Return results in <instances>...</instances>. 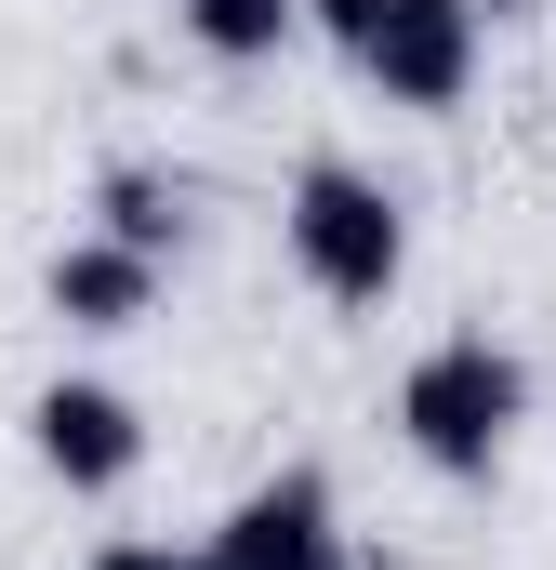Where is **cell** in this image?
<instances>
[{
	"label": "cell",
	"instance_id": "3",
	"mask_svg": "<svg viewBox=\"0 0 556 570\" xmlns=\"http://www.w3.org/2000/svg\"><path fill=\"white\" fill-rule=\"evenodd\" d=\"M477 40H490V0H385L345 53H358V80L385 94V107H464L477 94Z\"/></svg>",
	"mask_w": 556,
	"mask_h": 570
},
{
	"label": "cell",
	"instance_id": "1",
	"mask_svg": "<svg viewBox=\"0 0 556 570\" xmlns=\"http://www.w3.org/2000/svg\"><path fill=\"white\" fill-rule=\"evenodd\" d=\"M530 425V358L517 345H490V332H437L411 372H398V438H411L424 478H490L504 451Z\"/></svg>",
	"mask_w": 556,
	"mask_h": 570
},
{
	"label": "cell",
	"instance_id": "6",
	"mask_svg": "<svg viewBox=\"0 0 556 570\" xmlns=\"http://www.w3.org/2000/svg\"><path fill=\"white\" fill-rule=\"evenodd\" d=\"M159 279H172L159 253H133V239H107V226H93V239H67V253L40 266V305H53L67 332H133L146 305H159Z\"/></svg>",
	"mask_w": 556,
	"mask_h": 570
},
{
	"label": "cell",
	"instance_id": "5",
	"mask_svg": "<svg viewBox=\"0 0 556 570\" xmlns=\"http://www.w3.org/2000/svg\"><path fill=\"white\" fill-rule=\"evenodd\" d=\"M27 451H40L53 491H120L146 464V412L120 385H93V372H53V385L27 399Z\"/></svg>",
	"mask_w": 556,
	"mask_h": 570
},
{
	"label": "cell",
	"instance_id": "9",
	"mask_svg": "<svg viewBox=\"0 0 556 570\" xmlns=\"http://www.w3.org/2000/svg\"><path fill=\"white\" fill-rule=\"evenodd\" d=\"M93 570H199V544L172 558V544H93Z\"/></svg>",
	"mask_w": 556,
	"mask_h": 570
},
{
	"label": "cell",
	"instance_id": "2",
	"mask_svg": "<svg viewBox=\"0 0 556 570\" xmlns=\"http://www.w3.org/2000/svg\"><path fill=\"white\" fill-rule=\"evenodd\" d=\"M278 239H291L318 305H385L411 279V199L385 173H358V159H305L291 199H278Z\"/></svg>",
	"mask_w": 556,
	"mask_h": 570
},
{
	"label": "cell",
	"instance_id": "7",
	"mask_svg": "<svg viewBox=\"0 0 556 570\" xmlns=\"http://www.w3.org/2000/svg\"><path fill=\"white\" fill-rule=\"evenodd\" d=\"M93 213H107V239H133V253H186V173H159V159H120L107 186H93Z\"/></svg>",
	"mask_w": 556,
	"mask_h": 570
},
{
	"label": "cell",
	"instance_id": "4",
	"mask_svg": "<svg viewBox=\"0 0 556 570\" xmlns=\"http://www.w3.org/2000/svg\"><path fill=\"white\" fill-rule=\"evenodd\" d=\"M199 570H358L331 478H318V464H278V478H252V491H239V504L199 531Z\"/></svg>",
	"mask_w": 556,
	"mask_h": 570
},
{
	"label": "cell",
	"instance_id": "8",
	"mask_svg": "<svg viewBox=\"0 0 556 570\" xmlns=\"http://www.w3.org/2000/svg\"><path fill=\"white\" fill-rule=\"evenodd\" d=\"M172 27H186L212 67H266V53H291L305 0H172Z\"/></svg>",
	"mask_w": 556,
	"mask_h": 570
},
{
	"label": "cell",
	"instance_id": "10",
	"mask_svg": "<svg viewBox=\"0 0 556 570\" xmlns=\"http://www.w3.org/2000/svg\"><path fill=\"white\" fill-rule=\"evenodd\" d=\"M371 13H385V0H305V27H331V40H358Z\"/></svg>",
	"mask_w": 556,
	"mask_h": 570
}]
</instances>
